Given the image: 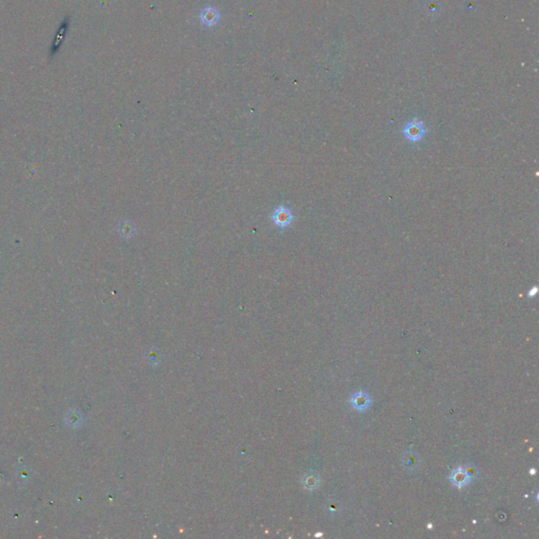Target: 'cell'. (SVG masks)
<instances>
[{
  "label": "cell",
  "instance_id": "obj_1",
  "mask_svg": "<svg viewBox=\"0 0 539 539\" xmlns=\"http://www.w3.org/2000/svg\"><path fill=\"white\" fill-rule=\"evenodd\" d=\"M402 133L406 139V141L412 144H417L421 142L425 138L427 134V129L422 120L414 118L404 126Z\"/></svg>",
  "mask_w": 539,
  "mask_h": 539
},
{
  "label": "cell",
  "instance_id": "obj_2",
  "mask_svg": "<svg viewBox=\"0 0 539 539\" xmlns=\"http://www.w3.org/2000/svg\"><path fill=\"white\" fill-rule=\"evenodd\" d=\"M294 219L295 216L293 212L283 206L276 208L271 215V220L274 226L280 230L289 228L293 224Z\"/></svg>",
  "mask_w": 539,
  "mask_h": 539
},
{
  "label": "cell",
  "instance_id": "obj_3",
  "mask_svg": "<svg viewBox=\"0 0 539 539\" xmlns=\"http://www.w3.org/2000/svg\"><path fill=\"white\" fill-rule=\"evenodd\" d=\"M69 26H70V18L67 17L62 20V22L60 23L58 30L56 32V35H55L54 41L50 48V56H55V55L58 53L60 46L64 40V37H66L67 32L69 30Z\"/></svg>",
  "mask_w": 539,
  "mask_h": 539
},
{
  "label": "cell",
  "instance_id": "obj_4",
  "mask_svg": "<svg viewBox=\"0 0 539 539\" xmlns=\"http://www.w3.org/2000/svg\"><path fill=\"white\" fill-rule=\"evenodd\" d=\"M199 18L203 25L214 26L218 23L220 19V15L215 7L208 6L200 13Z\"/></svg>",
  "mask_w": 539,
  "mask_h": 539
},
{
  "label": "cell",
  "instance_id": "obj_5",
  "mask_svg": "<svg viewBox=\"0 0 539 539\" xmlns=\"http://www.w3.org/2000/svg\"><path fill=\"white\" fill-rule=\"evenodd\" d=\"M351 404L353 407H355L356 410L364 411L368 408L371 404V399L368 394L365 392H358L355 395H353L351 398Z\"/></svg>",
  "mask_w": 539,
  "mask_h": 539
},
{
  "label": "cell",
  "instance_id": "obj_6",
  "mask_svg": "<svg viewBox=\"0 0 539 539\" xmlns=\"http://www.w3.org/2000/svg\"><path fill=\"white\" fill-rule=\"evenodd\" d=\"M451 481L454 483L455 486L458 487V488H461L463 486H466L467 483H469L472 479L470 478V476L468 475V473L466 472V469L464 468H458L457 470H455L452 475H451Z\"/></svg>",
  "mask_w": 539,
  "mask_h": 539
},
{
  "label": "cell",
  "instance_id": "obj_7",
  "mask_svg": "<svg viewBox=\"0 0 539 539\" xmlns=\"http://www.w3.org/2000/svg\"><path fill=\"white\" fill-rule=\"evenodd\" d=\"M404 466H405L407 469H410V470H414V469L418 466V464H419V463H418L417 456H416L415 454H413V453H411V454H405V455H404Z\"/></svg>",
  "mask_w": 539,
  "mask_h": 539
},
{
  "label": "cell",
  "instance_id": "obj_8",
  "mask_svg": "<svg viewBox=\"0 0 539 539\" xmlns=\"http://www.w3.org/2000/svg\"><path fill=\"white\" fill-rule=\"evenodd\" d=\"M537 291H538V287H537V286H533L532 289L529 291L528 296H529V297H531V298H532V297H534V296L537 294Z\"/></svg>",
  "mask_w": 539,
  "mask_h": 539
}]
</instances>
